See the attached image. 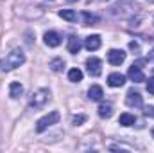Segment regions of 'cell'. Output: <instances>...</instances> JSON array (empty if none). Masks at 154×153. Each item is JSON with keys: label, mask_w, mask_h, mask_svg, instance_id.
I'll return each instance as SVG.
<instances>
[{"label": "cell", "mask_w": 154, "mask_h": 153, "mask_svg": "<svg viewBox=\"0 0 154 153\" xmlns=\"http://www.w3.org/2000/svg\"><path fill=\"white\" fill-rule=\"evenodd\" d=\"M25 63V54L22 49H13L11 52H7L2 60H0V70L2 72H9V70H14L18 69L20 65Z\"/></svg>", "instance_id": "obj_1"}, {"label": "cell", "mask_w": 154, "mask_h": 153, "mask_svg": "<svg viewBox=\"0 0 154 153\" xmlns=\"http://www.w3.org/2000/svg\"><path fill=\"white\" fill-rule=\"evenodd\" d=\"M138 9H140V5L138 4H131V2H118L115 5H111L109 7V13L111 15H115V16H122V18H125V16H134L136 13H138Z\"/></svg>", "instance_id": "obj_2"}, {"label": "cell", "mask_w": 154, "mask_h": 153, "mask_svg": "<svg viewBox=\"0 0 154 153\" xmlns=\"http://www.w3.org/2000/svg\"><path fill=\"white\" fill-rule=\"evenodd\" d=\"M48 101H50V90L48 88H39L36 92H32L29 105H31V108H43Z\"/></svg>", "instance_id": "obj_3"}, {"label": "cell", "mask_w": 154, "mask_h": 153, "mask_svg": "<svg viewBox=\"0 0 154 153\" xmlns=\"http://www.w3.org/2000/svg\"><path fill=\"white\" fill-rule=\"evenodd\" d=\"M59 119H61L59 112H48V114L43 115L38 122H36V132H38V133L45 132V130H47V128H50L52 124H57V122H59Z\"/></svg>", "instance_id": "obj_4"}, {"label": "cell", "mask_w": 154, "mask_h": 153, "mask_svg": "<svg viewBox=\"0 0 154 153\" xmlns=\"http://www.w3.org/2000/svg\"><path fill=\"white\" fill-rule=\"evenodd\" d=\"M86 70H88L90 76H93V77L100 76V72H102V61L99 58H95V56L88 58L86 60Z\"/></svg>", "instance_id": "obj_5"}, {"label": "cell", "mask_w": 154, "mask_h": 153, "mask_svg": "<svg viewBox=\"0 0 154 153\" xmlns=\"http://www.w3.org/2000/svg\"><path fill=\"white\" fill-rule=\"evenodd\" d=\"M125 103H127V106H131V108H142V106H143V99H142L140 92H136V90H129V92H127Z\"/></svg>", "instance_id": "obj_6"}, {"label": "cell", "mask_w": 154, "mask_h": 153, "mask_svg": "<svg viewBox=\"0 0 154 153\" xmlns=\"http://www.w3.org/2000/svg\"><path fill=\"white\" fill-rule=\"evenodd\" d=\"M108 61L111 63V65H122L124 61H125V52L124 50H120V49H111L109 52H108Z\"/></svg>", "instance_id": "obj_7"}, {"label": "cell", "mask_w": 154, "mask_h": 153, "mask_svg": "<svg viewBox=\"0 0 154 153\" xmlns=\"http://www.w3.org/2000/svg\"><path fill=\"white\" fill-rule=\"evenodd\" d=\"M127 76H129L131 81H134V83H142V81H145V74L142 72V67H140V65H136V63H133V65L129 67Z\"/></svg>", "instance_id": "obj_8"}, {"label": "cell", "mask_w": 154, "mask_h": 153, "mask_svg": "<svg viewBox=\"0 0 154 153\" xmlns=\"http://www.w3.org/2000/svg\"><path fill=\"white\" fill-rule=\"evenodd\" d=\"M45 43H47L48 47H57V45H61V36H59V33H56V31L45 33Z\"/></svg>", "instance_id": "obj_9"}, {"label": "cell", "mask_w": 154, "mask_h": 153, "mask_svg": "<svg viewBox=\"0 0 154 153\" xmlns=\"http://www.w3.org/2000/svg\"><path fill=\"white\" fill-rule=\"evenodd\" d=\"M100 36L99 34H91V36H88V38L84 40V47L88 49V50H97L99 47H100Z\"/></svg>", "instance_id": "obj_10"}, {"label": "cell", "mask_w": 154, "mask_h": 153, "mask_svg": "<svg viewBox=\"0 0 154 153\" xmlns=\"http://www.w3.org/2000/svg\"><path fill=\"white\" fill-rule=\"evenodd\" d=\"M124 83H125V76H122L120 72H113V74H109V76H108V85H109V86H113V88L122 86Z\"/></svg>", "instance_id": "obj_11"}, {"label": "cell", "mask_w": 154, "mask_h": 153, "mask_svg": "<svg viewBox=\"0 0 154 153\" xmlns=\"http://www.w3.org/2000/svg\"><path fill=\"white\" fill-rule=\"evenodd\" d=\"M81 47H82V41L77 38V36H70V38H68V45H66V49H68L70 54H77V52L81 50Z\"/></svg>", "instance_id": "obj_12"}, {"label": "cell", "mask_w": 154, "mask_h": 153, "mask_svg": "<svg viewBox=\"0 0 154 153\" xmlns=\"http://www.w3.org/2000/svg\"><path fill=\"white\" fill-rule=\"evenodd\" d=\"M102 96H104V92H102V88H100L99 85H91V86H90V90H88V97H90L91 101H100Z\"/></svg>", "instance_id": "obj_13"}, {"label": "cell", "mask_w": 154, "mask_h": 153, "mask_svg": "<svg viewBox=\"0 0 154 153\" xmlns=\"http://www.w3.org/2000/svg\"><path fill=\"white\" fill-rule=\"evenodd\" d=\"M22 94H23V86H22V83L13 81V83L9 85V96H11L13 99H16V97H20Z\"/></svg>", "instance_id": "obj_14"}, {"label": "cell", "mask_w": 154, "mask_h": 153, "mask_svg": "<svg viewBox=\"0 0 154 153\" xmlns=\"http://www.w3.org/2000/svg\"><path fill=\"white\" fill-rule=\"evenodd\" d=\"M118 122H120L122 126H133V124L136 122V117H134L133 114H127V112H125V114H122V115H120Z\"/></svg>", "instance_id": "obj_15"}, {"label": "cell", "mask_w": 154, "mask_h": 153, "mask_svg": "<svg viewBox=\"0 0 154 153\" xmlns=\"http://www.w3.org/2000/svg\"><path fill=\"white\" fill-rule=\"evenodd\" d=\"M82 20H84V24H86V25H97L100 18H99L97 15H91V13L84 11V13H82Z\"/></svg>", "instance_id": "obj_16"}, {"label": "cell", "mask_w": 154, "mask_h": 153, "mask_svg": "<svg viewBox=\"0 0 154 153\" xmlns=\"http://www.w3.org/2000/svg\"><path fill=\"white\" fill-rule=\"evenodd\" d=\"M99 115H100L102 119H108V117H111V115H113V106H111L109 103H106V105H100V106H99Z\"/></svg>", "instance_id": "obj_17"}, {"label": "cell", "mask_w": 154, "mask_h": 153, "mask_svg": "<svg viewBox=\"0 0 154 153\" xmlns=\"http://www.w3.org/2000/svg\"><path fill=\"white\" fill-rule=\"evenodd\" d=\"M48 67H50V69H52L54 72H61V70L65 69V61H63L61 58H54V60H50Z\"/></svg>", "instance_id": "obj_18"}, {"label": "cell", "mask_w": 154, "mask_h": 153, "mask_svg": "<svg viewBox=\"0 0 154 153\" xmlns=\"http://www.w3.org/2000/svg\"><path fill=\"white\" fill-rule=\"evenodd\" d=\"M59 16L65 18V20H68V22H75L77 20L75 11H72V9H61V11H59Z\"/></svg>", "instance_id": "obj_19"}, {"label": "cell", "mask_w": 154, "mask_h": 153, "mask_svg": "<svg viewBox=\"0 0 154 153\" xmlns=\"http://www.w3.org/2000/svg\"><path fill=\"white\" fill-rule=\"evenodd\" d=\"M68 79H70L72 83L82 81V70H81V69H72V70L68 72Z\"/></svg>", "instance_id": "obj_20"}, {"label": "cell", "mask_w": 154, "mask_h": 153, "mask_svg": "<svg viewBox=\"0 0 154 153\" xmlns=\"http://www.w3.org/2000/svg\"><path fill=\"white\" fill-rule=\"evenodd\" d=\"M84 121H86V115H74V117H72V124H74V126L82 124Z\"/></svg>", "instance_id": "obj_21"}, {"label": "cell", "mask_w": 154, "mask_h": 153, "mask_svg": "<svg viewBox=\"0 0 154 153\" xmlns=\"http://www.w3.org/2000/svg\"><path fill=\"white\" fill-rule=\"evenodd\" d=\"M147 92H149L151 96H154V77H151V79L147 81Z\"/></svg>", "instance_id": "obj_22"}, {"label": "cell", "mask_w": 154, "mask_h": 153, "mask_svg": "<svg viewBox=\"0 0 154 153\" xmlns=\"http://www.w3.org/2000/svg\"><path fill=\"white\" fill-rule=\"evenodd\" d=\"M145 115H154V108H147L145 110Z\"/></svg>", "instance_id": "obj_23"}, {"label": "cell", "mask_w": 154, "mask_h": 153, "mask_svg": "<svg viewBox=\"0 0 154 153\" xmlns=\"http://www.w3.org/2000/svg\"><path fill=\"white\" fill-rule=\"evenodd\" d=\"M129 47H131V49H138V43H136V41H131Z\"/></svg>", "instance_id": "obj_24"}, {"label": "cell", "mask_w": 154, "mask_h": 153, "mask_svg": "<svg viewBox=\"0 0 154 153\" xmlns=\"http://www.w3.org/2000/svg\"><path fill=\"white\" fill-rule=\"evenodd\" d=\"M66 2H70V4H72V2H77V0H66Z\"/></svg>", "instance_id": "obj_25"}, {"label": "cell", "mask_w": 154, "mask_h": 153, "mask_svg": "<svg viewBox=\"0 0 154 153\" xmlns=\"http://www.w3.org/2000/svg\"><path fill=\"white\" fill-rule=\"evenodd\" d=\"M152 137H154V128H152Z\"/></svg>", "instance_id": "obj_26"}, {"label": "cell", "mask_w": 154, "mask_h": 153, "mask_svg": "<svg viewBox=\"0 0 154 153\" xmlns=\"http://www.w3.org/2000/svg\"><path fill=\"white\" fill-rule=\"evenodd\" d=\"M149 2H154V0H149Z\"/></svg>", "instance_id": "obj_27"}, {"label": "cell", "mask_w": 154, "mask_h": 153, "mask_svg": "<svg viewBox=\"0 0 154 153\" xmlns=\"http://www.w3.org/2000/svg\"><path fill=\"white\" fill-rule=\"evenodd\" d=\"M106 2H108V0H106Z\"/></svg>", "instance_id": "obj_28"}]
</instances>
